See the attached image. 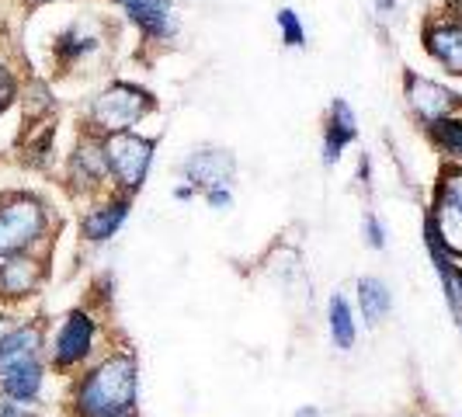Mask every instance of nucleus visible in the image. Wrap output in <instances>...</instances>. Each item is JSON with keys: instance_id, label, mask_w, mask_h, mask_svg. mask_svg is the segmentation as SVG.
I'll return each mask as SVG.
<instances>
[{"instance_id": "23", "label": "nucleus", "mask_w": 462, "mask_h": 417, "mask_svg": "<svg viewBox=\"0 0 462 417\" xmlns=\"http://www.w3.org/2000/svg\"><path fill=\"white\" fill-rule=\"evenodd\" d=\"M365 230H369V244L372 247H383V230H379V223H375V219H365Z\"/></svg>"}, {"instance_id": "27", "label": "nucleus", "mask_w": 462, "mask_h": 417, "mask_svg": "<svg viewBox=\"0 0 462 417\" xmlns=\"http://www.w3.org/2000/svg\"><path fill=\"white\" fill-rule=\"evenodd\" d=\"M122 417H129V414H122Z\"/></svg>"}, {"instance_id": "12", "label": "nucleus", "mask_w": 462, "mask_h": 417, "mask_svg": "<svg viewBox=\"0 0 462 417\" xmlns=\"http://www.w3.org/2000/svg\"><path fill=\"white\" fill-rule=\"evenodd\" d=\"M428 49L448 73H462V24H439L428 32Z\"/></svg>"}, {"instance_id": "19", "label": "nucleus", "mask_w": 462, "mask_h": 417, "mask_svg": "<svg viewBox=\"0 0 462 417\" xmlns=\"http://www.w3.org/2000/svg\"><path fill=\"white\" fill-rule=\"evenodd\" d=\"M431 136L441 150H448L452 157H462V118H441L431 122Z\"/></svg>"}, {"instance_id": "18", "label": "nucleus", "mask_w": 462, "mask_h": 417, "mask_svg": "<svg viewBox=\"0 0 462 417\" xmlns=\"http://www.w3.org/2000/svg\"><path fill=\"white\" fill-rule=\"evenodd\" d=\"M327 317H330V334H334L337 348L347 351V348L355 345V320H351V310H347L345 296H334V300H330Z\"/></svg>"}, {"instance_id": "13", "label": "nucleus", "mask_w": 462, "mask_h": 417, "mask_svg": "<svg viewBox=\"0 0 462 417\" xmlns=\"http://www.w3.org/2000/svg\"><path fill=\"white\" fill-rule=\"evenodd\" d=\"M0 390L7 396H14V400H35L39 390H42V366L35 362V358H28L22 366H14V369H7L0 375Z\"/></svg>"}, {"instance_id": "10", "label": "nucleus", "mask_w": 462, "mask_h": 417, "mask_svg": "<svg viewBox=\"0 0 462 417\" xmlns=\"http://www.w3.org/2000/svg\"><path fill=\"white\" fill-rule=\"evenodd\" d=\"M42 348V334L39 327H14L0 338V375L14 366H22L28 358H35Z\"/></svg>"}, {"instance_id": "1", "label": "nucleus", "mask_w": 462, "mask_h": 417, "mask_svg": "<svg viewBox=\"0 0 462 417\" xmlns=\"http://www.w3.org/2000/svg\"><path fill=\"white\" fill-rule=\"evenodd\" d=\"M139 372L133 355H112L80 383L77 411L84 417H122L136 407Z\"/></svg>"}, {"instance_id": "16", "label": "nucleus", "mask_w": 462, "mask_h": 417, "mask_svg": "<svg viewBox=\"0 0 462 417\" xmlns=\"http://www.w3.org/2000/svg\"><path fill=\"white\" fill-rule=\"evenodd\" d=\"M358 302H362L365 320L375 327L390 313V289H386L379 278H362V282H358Z\"/></svg>"}, {"instance_id": "8", "label": "nucleus", "mask_w": 462, "mask_h": 417, "mask_svg": "<svg viewBox=\"0 0 462 417\" xmlns=\"http://www.w3.org/2000/svg\"><path fill=\"white\" fill-rule=\"evenodd\" d=\"M407 97H411V108L424 122H441V118H448V112L456 108V94L445 91L435 80H420V77L407 80Z\"/></svg>"}, {"instance_id": "25", "label": "nucleus", "mask_w": 462, "mask_h": 417, "mask_svg": "<svg viewBox=\"0 0 462 417\" xmlns=\"http://www.w3.org/2000/svg\"><path fill=\"white\" fill-rule=\"evenodd\" d=\"M456 285H459V300H462V272L456 275Z\"/></svg>"}, {"instance_id": "21", "label": "nucleus", "mask_w": 462, "mask_h": 417, "mask_svg": "<svg viewBox=\"0 0 462 417\" xmlns=\"http://www.w3.org/2000/svg\"><path fill=\"white\" fill-rule=\"evenodd\" d=\"M0 417H35L28 407V400H14V396H0Z\"/></svg>"}, {"instance_id": "9", "label": "nucleus", "mask_w": 462, "mask_h": 417, "mask_svg": "<svg viewBox=\"0 0 462 417\" xmlns=\"http://www.w3.org/2000/svg\"><path fill=\"white\" fill-rule=\"evenodd\" d=\"M116 4L146 32V35H153V39H163V35L174 32L171 0H116Z\"/></svg>"}, {"instance_id": "5", "label": "nucleus", "mask_w": 462, "mask_h": 417, "mask_svg": "<svg viewBox=\"0 0 462 417\" xmlns=\"http://www.w3.org/2000/svg\"><path fill=\"white\" fill-rule=\"evenodd\" d=\"M435 227H439L441 240L448 251L462 255V171L448 174L439 188V206L431 212Z\"/></svg>"}, {"instance_id": "6", "label": "nucleus", "mask_w": 462, "mask_h": 417, "mask_svg": "<svg viewBox=\"0 0 462 417\" xmlns=\"http://www.w3.org/2000/svg\"><path fill=\"white\" fill-rule=\"evenodd\" d=\"M94 345V320L88 313H69L63 330H60V338H56V348H52V362L60 366V369H69V366H77L80 358H88V351Z\"/></svg>"}, {"instance_id": "17", "label": "nucleus", "mask_w": 462, "mask_h": 417, "mask_svg": "<svg viewBox=\"0 0 462 417\" xmlns=\"http://www.w3.org/2000/svg\"><path fill=\"white\" fill-rule=\"evenodd\" d=\"M73 171H80V181L97 185V181L108 174L105 143H101V146H97V143H84V146H77V153H73Z\"/></svg>"}, {"instance_id": "4", "label": "nucleus", "mask_w": 462, "mask_h": 417, "mask_svg": "<svg viewBox=\"0 0 462 417\" xmlns=\"http://www.w3.org/2000/svg\"><path fill=\"white\" fill-rule=\"evenodd\" d=\"M105 157H108V171L116 174L125 188H139L146 181V171L153 161V143L133 133H116L105 139Z\"/></svg>"}, {"instance_id": "14", "label": "nucleus", "mask_w": 462, "mask_h": 417, "mask_svg": "<svg viewBox=\"0 0 462 417\" xmlns=\"http://www.w3.org/2000/svg\"><path fill=\"white\" fill-rule=\"evenodd\" d=\"M355 133H358V129H355V116H351V108H347L345 101H334V108H330V122H327L324 161L337 163L341 150L355 139Z\"/></svg>"}, {"instance_id": "11", "label": "nucleus", "mask_w": 462, "mask_h": 417, "mask_svg": "<svg viewBox=\"0 0 462 417\" xmlns=\"http://www.w3.org/2000/svg\"><path fill=\"white\" fill-rule=\"evenodd\" d=\"M35 285H39V264L32 257L14 255L0 264V296L18 300V296H28Z\"/></svg>"}, {"instance_id": "7", "label": "nucleus", "mask_w": 462, "mask_h": 417, "mask_svg": "<svg viewBox=\"0 0 462 417\" xmlns=\"http://www.w3.org/2000/svg\"><path fill=\"white\" fill-rule=\"evenodd\" d=\"M233 171H236V163H233V157L223 153V150H202V153H195V157L185 163L188 181L206 188V191H216V188L230 185Z\"/></svg>"}, {"instance_id": "22", "label": "nucleus", "mask_w": 462, "mask_h": 417, "mask_svg": "<svg viewBox=\"0 0 462 417\" xmlns=\"http://www.w3.org/2000/svg\"><path fill=\"white\" fill-rule=\"evenodd\" d=\"M11 97H14V80H11V73L0 67V112L11 105Z\"/></svg>"}, {"instance_id": "2", "label": "nucleus", "mask_w": 462, "mask_h": 417, "mask_svg": "<svg viewBox=\"0 0 462 417\" xmlns=\"http://www.w3.org/2000/svg\"><path fill=\"white\" fill-rule=\"evenodd\" d=\"M153 108V97L146 91H139L133 84H112L105 94H97L91 105V122L116 136V133H129L139 118Z\"/></svg>"}, {"instance_id": "24", "label": "nucleus", "mask_w": 462, "mask_h": 417, "mask_svg": "<svg viewBox=\"0 0 462 417\" xmlns=\"http://www.w3.org/2000/svg\"><path fill=\"white\" fill-rule=\"evenodd\" d=\"M379 7H383V11H386V7H393V0H379Z\"/></svg>"}, {"instance_id": "15", "label": "nucleus", "mask_w": 462, "mask_h": 417, "mask_svg": "<svg viewBox=\"0 0 462 417\" xmlns=\"http://www.w3.org/2000/svg\"><path fill=\"white\" fill-rule=\"evenodd\" d=\"M125 212H129V202H108V206L94 208L91 216L84 219V236L94 240V244L116 236V230L125 223Z\"/></svg>"}, {"instance_id": "3", "label": "nucleus", "mask_w": 462, "mask_h": 417, "mask_svg": "<svg viewBox=\"0 0 462 417\" xmlns=\"http://www.w3.org/2000/svg\"><path fill=\"white\" fill-rule=\"evenodd\" d=\"M46 227V212L32 199H14L0 208V257H14L28 251Z\"/></svg>"}, {"instance_id": "26", "label": "nucleus", "mask_w": 462, "mask_h": 417, "mask_svg": "<svg viewBox=\"0 0 462 417\" xmlns=\"http://www.w3.org/2000/svg\"><path fill=\"white\" fill-rule=\"evenodd\" d=\"M296 417H317V414H313V411H300Z\"/></svg>"}, {"instance_id": "20", "label": "nucleus", "mask_w": 462, "mask_h": 417, "mask_svg": "<svg viewBox=\"0 0 462 417\" xmlns=\"http://www.w3.org/2000/svg\"><path fill=\"white\" fill-rule=\"evenodd\" d=\"M278 24H282V35H285V46H302L306 42V32H302L296 11H278Z\"/></svg>"}]
</instances>
